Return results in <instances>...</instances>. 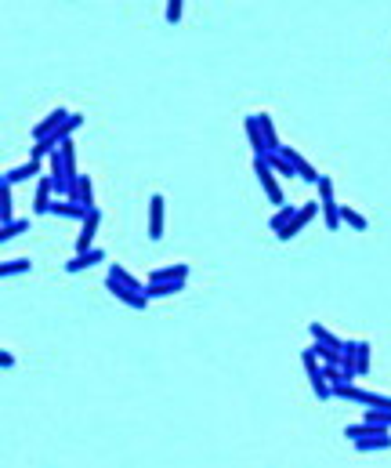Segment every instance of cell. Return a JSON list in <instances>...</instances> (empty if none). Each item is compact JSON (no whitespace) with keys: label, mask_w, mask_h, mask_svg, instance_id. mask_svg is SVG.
<instances>
[{"label":"cell","mask_w":391,"mask_h":468,"mask_svg":"<svg viewBox=\"0 0 391 468\" xmlns=\"http://www.w3.org/2000/svg\"><path fill=\"white\" fill-rule=\"evenodd\" d=\"M301 363H305V371H308V382H312V392H315V399H330L333 396V385L326 382V371H323V360L315 356L312 349H305L301 352Z\"/></svg>","instance_id":"cell-1"},{"label":"cell","mask_w":391,"mask_h":468,"mask_svg":"<svg viewBox=\"0 0 391 468\" xmlns=\"http://www.w3.org/2000/svg\"><path fill=\"white\" fill-rule=\"evenodd\" d=\"M254 171H257V182H261L264 193H268V200H272L275 207H283V204H286V196H283L279 174H275V171L268 167V160H264V156H254Z\"/></svg>","instance_id":"cell-2"},{"label":"cell","mask_w":391,"mask_h":468,"mask_svg":"<svg viewBox=\"0 0 391 468\" xmlns=\"http://www.w3.org/2000/svg\"><path fill=\"white\" fill-rule=\"evenodd\" d=\"M319 211H323V200H308V204H301V207H297V214H294V222H290L286 229L275 233V239H283V244H286V239H294V236H297L301 229H305V225H308V222H312Z\"/></svg>","instance_id":"cell-3"},{"label":"cell","mask_w":391,"mask_h":468,"mask_svg":"<svg viewBox=\"0 0 391 468\" xmlns=\"http://www.w3.org/2000/svg\"><path fill=\"white\" fill-rule=\"evenodd\" d=\"M105 287H109V294L116 298V301H123L127 309H134V312H142V309H149V298L145 290H134V287H123V283H116V280H105Z\"/></svg>","instance_id":"cell-4"},{"label":"cell","mask_w":391,"mask_h":468,"mask_svg":"<svg viewBox=\"0 0 391 468\" xmlns=\"http://www.w3.org/2000/svg\"><path fill=\"white\" fill-rule=\"evenodd\" d=\"M344 366L355 374H370V341H344Z\"/></svg>","instance_id":"cell-5"},{"label":"cell","mask_w":391,"mask_h":468,"mask_svg":"<svg viewBox=\"0 0 391 468\" xmlns=\"http://www.w3.org/2000/svg\"><path fill=\"white\" fill-rule=\"evenodd\" d=\"M55 178L51 174H40L36 178V196H33V211L36 214H51V204H55Z\"/></svg>","instance_id":"cell-6"},{"label":"cell","mask_w":391,"mask_h":468,"mask_svg":"<svg viewBox=\"0 0 391 468\" xmlns=\"http://www.w3.org/2000/svg\"><path fill=\"white\" fill-rule=\"evenodd\" d=\"M279 153H283V156H286L290 163H294V171H297V178H301V182H312V185H315V182H319V178H323V174H319V171H315V167H312V163H308L305 156H301V153H297V149H294V145H279Z\"/></svg>","instance_id":"cell-7"},{"label":"cell","mask_w":391,"mask_h":468,"mask_svg":"<svg viewBox=\"0 0 391 468\" xmlns=\"http://www.w3.org/2000/svg\"><path fill=\"white\" fill-rule=\"evenodd\" d=\"M243 131H247V138H250V149H254V156H268V153H272L268 142H264V131H261L257 113H250V117L243 120Z\"/></svg>","instance_id":"cell-8"},{"label":"cell","mask_w":391,"mask_h":468,"mask_svg":"<svg viewBox=\"0 0 391 468\" xmlns=\"http://www.w3.org/2000/svg\"><path fill=\"white\" fill-rule=\"evenodd\" d=\"M98 261H105V250H102V247L77 250V255L66 261V272H84V269H91V265H98Z\"/></svg>","instance_id":"cell-9"},{"label":"cell","mask_w":391,"mask_h":468,"mask_svg":"<svg viewBox=\"0 0 391 468\" xmlns=\"http://www.w3.org/2000/svg\"><path fill=\"white\" fill-rule=\"evenodd\" d=\"M98 225H102V211H91L84 218V225H80V236H77V250H91L94 247V233H98Z\"/></svg>","instance_id":"cell-10"},{"label":"cell","mask_w":391,"mask_h":468,"mask_svg":"<svg viewBox=\"0 0 391 468\" xmlns=\"http://www.w3.org/2000/svg\"><path fill=\"white\" fill-rule=\"evenodd\" d=\"M69 120V113L66 109H51V113H47V117L44 120H36V128H33V142H36V138H47V134H55L58 128H62V124H66Z\"/></svg>","instance_id":"cell-11"},{"label":"cell","mask_w":391,"mask_h":468,"mask_svg":"<svg viewBox=\"0 0 391 468\" xmlns=\"http://www.w3.org/2000/svg\"><path fill=\"white\" fill-rule=\"evenodd\" d=\"M66 200H80L87 211H94V182H91V174H80V178L73 182V189H69Z\"/></svg>","instance_id":"cell-12"},{"label":"cell","mask_w":391,"mask_h":468,"mask_svg":"<svg viewBox=\"0 0 391 468\" xmlns=\"http://www.w3.org/2000/svg\"><path fill=\"white\" fill-rule=\"evenodd\" d=\"M163 196L153 193V200H149V239H163Z\"/></svg>","instance_id":"cell-13"},{"label":"cell","mask_w":391,"mask_h":468,"mask_svg":"<svg viewBox=\"0 0 391 468\" xmlns=\"http://www.w3.org/2000/svg\"><path fill=\"white\" fill-rule=\"evenodd\" d=\"M29 178H40V160H29V163H22V167L4 171V178H0V182L18 185V182H29Z\"/></svg>","instance_id":"cell-14"},{"label":"cell","mask_w":391,"mask_h":468,"mask_svg":"<svg viewBox=\"0 0 391 468\" xmlns=\"http://www.w3.org/2000/svg\"><path fill=\"white\" fill-rule=\"evenodd\" d=\"M153 283H171V280H188V265L178 261V265H163V269H153V276H149Z\"/></svg>","instance_id":"cell-15"},{"label":"cell","mask_w":391,"mask_h":468,"mask_svg":"<svg viewBox=\"0 0 391 468\" xmlns=\"http://www.w3.org/2000/svg\"><path fill=\"white\" fill-rule=\"evenodd\" d=\"M264 160H268V167L275 171V174H279V178H297V171H294V163H290L283 153H279V149H272V153L268 156H264Z\"/></svg>","instance_id":"cell-16"},{"label":"cell","mask_w":391,"mask_h":468,"mask_svg":"<svg viewBox=\"0 0 391 468\" xmlns=\"http://www.w3.org/2000/svg\"><path fill=\"white\" fill-rule=\"evenodd\" d=\"M181 287H185V280H171V283H153V280H149L145 294L149 298H171V294H181Z\"/></svg>","instance_id":"cell-17"},{"label":"cell","mask_w":391,"mask_h":468,"mask_svg":"<svg viewBox=\"0 0 391 468\" xmlns=\"http://www.w3.org/2000/svg\"><path fill=\"white\" fill-rule=\"evenodd\" d=\"M391 447V432H377V436H366V439H355V450L370 454V450H388Z\"/></svg>","instance_id":"cell-18"},{"label":"cell","mask_w":391,"mask_h":468,"mask_svg":"<svg viewBox=\"0 0 391 468\" xmlns=\"http://www.w3.org/2000/svg\"><path fill=\"white\" fill-rule=\"evenodd\" d=\"M0 218H4V222L15 218V196H11V185L8 182H0Z\"/></svg>","instance_id":"cell-19"},{"label":"cell","mask_w":391,"mask_h":468,"mask_svg":"<svg viewBox=\"0 0 391 468\" xmlns=\"http://www.w3.org/2000/svg\"><path fill=\"white\" fill-rule=\"evenodd\" d=\"M26 229H29V222H26V218H11V222H4V225H0V239H4V244H8V239L22 236Z\"/></svg>","instance_id":"cell-20"},{"label":"cell","mask_w":391,"mask_h":468,"mask_svg":"<svg viewBox=\"0 0 391 468\" xmlns=\"http://www.w3.org/2000/svg\"><path fill=\"white\" fill-rule=\"evenodd\" d=\"M109 280H116V283H123V287H134V290H145V283H138L134 276L123 269V265H109Z\"/></svg>","instance_id":"cell-21"},{"label":"cell","mask_w":391,"mask_h":468,"mask_svg":"<svg viewBox=\"0 0 391 468\" xmlns=\"http://www.w3.org/2000/svg\"><path fill=\"white\" fill-rule=\"evenodd\" d=\"M308 331H312V341H323V345H330V349H344V341H340V338H333V334L326 331L323 323H312Z\"/></svg>","instance_id":"cell-22"},{"label":"cell","mask_w":391,"mask_h":468,"mask_svg":"<svg viewBox=\"0 0 391 468\" xmlns=\"http://www.w3.org/2000/svg\"><path fill=\"white\" fill-rule=\"evenodd\" d=\"M257 120H261V131H264V142H268V149H279L283 142H279V134H275L272 117H268V113H257Z\"/></svg>","instance_id":"cell-23"},{"label":"cell","mask_w":391,"mask_h":468,"mask_svg":"<svg viewBox=\"0 0 391 468\" xmlns=\"http://www.w3.org/2000/svg\"><path fill=\"white\" fill-rule=\"evenodd\" d=\"M340 222H344V225H351V229H359V233H366V229H370V222H366V218H362V214H359L355 207H340Z\"/></svg>","instance_id":"cell-24"},{"label":"cell","mask_w":391,"mask_h":468,"mask_svg":"<svg viewBox=\"0 0 391 468\" xmlns=\"http://www.w3.org/2000/svg\"><path fill=\"white\" fill-rule=\"evenodd\" d=\"M294 214H297V207H290V204H283L279 211L272 214V233H279V229H286V225L294 222Z\"/></svg>","instance_id":"cell-25"},{"label":"cell","mask_w":391,"mask_h":468,"mask_svg":"<svg viewBox=\"0 0 391 468\" xmlns=\"http://www.w3.org/2000/svg\"><path fill=\"white\" fill-rule=\"evenodd\" d=\"M29 258H11V261H4V265H0V276H4V280H8V276H18V272H29Z\"/></svg>","instance_id":"cell-26"},{"label":"cell","mask_w":391,"mask_h":468,"mask_svg":"<svg viewBox=\"0 0 391 468\" xmlns=\"http://www.w3.org/2000/svg\"><path fill=\"white\" fill-rule=\"evenodd\" d=\"M323 214H326V225H330V229H340V204H333V196L330 200H323Z\"/></svg>","instance_id":"cell-27"},{"label":"cell","mask_w":391,"mask_h":468,"mask_svg":"<svg viewBox=\"0 0 391 468\" xmlns=\"http://www.w3.org/2000/svg\"><path fill=\"white\" fill-rule=\"evenodd\" d=\"M62 156H66V167H69V178H77V145H73V138H66L62 142Z\"/></svg>","instance_id":"cell-28"},{"label":"cell","mask_w":391,"mask_h":468,"mask_svg":"<svg viewBox=\"0 0 391 468\" xmlns=\"http://www.w3.org/2000/svg\"><path fill=\"white\" fill-rule=\"evenodd\" d=\"M80 124H84V113H69V120H66V124H62V128H58L55 134L62 138V142H66V138H69L73 131H77V128H80Z\"/></svg>","instance_id":"cell-29"},{"label":"cell","mask_w":391,"mask_h":468,"mask_svg":"<svg viewBox=\"0 0 391 468\" xmlns=\"http://www.w3.org/2000/svg\"><path fill=\"white\" fill-rule=\"evenodd\" d=\"M181 8H185V0H167V22H171V26H178V22H181Z\"/></svg>","instance_id":"cell-30"},{"label":"cell","mask_w":391,"mask_h":468,"mask_svg":"<svg viewBox=\"0 0 391 468\" xmlns=\"http://www.w3.org/2000/svg\"><path fill=\"white\" fill-rule=\"evenodd\" d=\"M315 189H319V200H330L333 196V178H326V174H323V178L315 182Z\"/></svg>","instance_id":"cell-31"},{"label":"cell","mask_w":391,"mask_h":468,"mask_svg":"<svg viewBox=\"0 0 391 468\" xmlns=\"http://www.w3.org/2000/svg\"><path fill=\"white\" fill-rule=\"evenodd\" d=\"M0 366H4V371H11V366H15V356H11V352L4 349V352H0Z\"/></svg>","instance_id":"cell-32"}]
</instances>
